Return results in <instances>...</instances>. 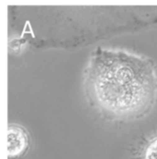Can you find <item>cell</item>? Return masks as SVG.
<instances>
[{"label": "cell", "mask_w": 157, "mask_h": 159, "mask_svg": "<svg viewBox=\"0 0 157 159\" xmlns=\"http://www.w3.org/2000/svg\"><path fill=\"white\" fill-rule=\"evenodd\" d=\"M82 83L90 106L108 120L141 119L156 102L155 64L127 50L94 49L83 71Z\"/></svg>", "instance_id": "1"}, {"label": "cell", "mask_w": 157, "mask_h": 159, "mask_svg": "<svg viewBox=\"0 0 157 159\" xmlns=\"http://www.w3.org/2000/svg\"><path fill=\"white\" fill-rule=\"evenodd\" d=\"M30 145L27 131L20 126L9 124L7 129V157L16 159L25 154Z\"/></svg>", "instance_id": "2"}, {"label": "cell", "mask_w": 157, "mask_h": 159, "mask_svg": "<svg viewBox=\"0 0 157 159\" xmlns=\"http://www.w3.org/2000/svg\"><path fill=\"white\" fill-rule=\"evenodd\" d=\"M144 159H157V137L153 139L144 151Z\"/></svg>", "instance_id": "3"}]
</instances>
